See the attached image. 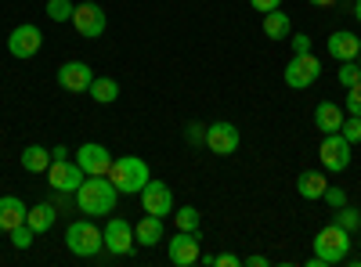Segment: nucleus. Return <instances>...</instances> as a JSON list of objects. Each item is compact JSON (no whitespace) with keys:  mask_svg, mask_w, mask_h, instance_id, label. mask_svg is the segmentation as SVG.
<instances>
[{"mask_svg":"<svg viewBox=\"0 0 361 267\" xmlns=\"http://www.w3.org/2000/svg\"><path fill=\"white\" fill-rule=\"evenodd\" d=\"M116 199H119V188L112 185L109 173L83 177V185L76 188V210L98 221V217H109L116 210Z\"/></svg>","mask_w":361,"mask_h":267,"instance_id":"f257e3e1","label":"nucleus"},{"mask_svg":"<svg viewBox=\"0 0 361 267\" xmlns=\"http://www.w3.org/2000/svg\"><path fill=\"white\" fill-rule=\"evenodd\" d=\"M112 185L119 188V195H141V188L152 181V173H148V163L141 156H119L112 159Z\"/></svg>","mask_w":361,"mask_h":267,"instance_id":"f03ea898","label":"nucleus"},{"mask_svg":"<svg viewBox=\"0 0 361 267\" xmlns=\"http://www.w3.org/2000/svg\"><path fill=\"white\" fill-rule=\"evenodd\" d=\"M354 246V235L343 231L340 224H325L318 235H314V256L329 267V263H343L347 253Z\"/></svg>","mask_w":361,"mask_h":267,"instance_id":"7ed1b4c3","label":"nucleus"},{"mask_svg":"<svg viewBox=\"0 0 361 267\" xmlns=\"http://www.w3.org/2000/svg\"><path fill=\"white\" fill-rule=\"evenodd\" d=\"M66 246L73 256H98L105 249V239H102V228L94 224V217H83V221H73L66 228Z\"/></svg>","mask_w":361,"mask_h":267,"instance_id":"20e7f679","label":"nucleus"},{"mask_svg":"<svg viewBox=\"0 0 361 267\" xmlns=\"http://www.w3.org/2000/svg\"><path fill=\"white\" fill-rule=\"evenodd\" d=\"M350 152L354 144L343 134H322V148H318V159L325 166V173H343L350 166Z\"/></svg>","mask_w":361,"mask_h":267,"instance_id":"39448f33","label":"nucleus"},{"mask_svg":"<svg viewBox=\"0 0 361 267\" xmlns=\"http://www.w3.org/2000/svg\"><path fill=\"white\" fill-rule=\"evenodd\" d=\"M202 256V235L199 231H177L166 242V260L173 267H192Z\"/></svg>","mask_w":361,"mask_h":267,"instance_id":"423d86ee","label":"nucleus"},{"mask_svg":"<svg viewBox=\"0 0 361 267\" xmlns=\"http://www.w3.org/2000/svg\"><path fill=\"white\" fill-rule=\"evenodd\" d=\"M318 76H322V62L314 54H293L282 73L286 87H293V91H307L311 83H318Z\"/></svg>","mask_w":361,"mask_h":267,"instance_id":"0eeeda50","label":"nucleus"},{"mask_svg":"<svg viewBox=\"0 0 361 267\" xmlns=\"http://www.w3.org/2000/svg\"><path fill=\"white\" fill-rule=\"evenodd\" d=\"M44 47V33L33 25V22H22L11 29V37H8V54L18 58V62H25V58H37V51Z\"/></svg>","mask_w":361,"mask_h":267,"instance_id":"6e6552de","label":"nucleus"},{"mask_svg":"<svg viewBox=\"0 0 361 267\" xmlns=\"http://www.w3.org/2000/svg\"><path fill=\"white\" fill-rule=\"evenodd\" d=\"M102 239H105V249L112 256H130L134 253V224L123 221V217H109V224L102 228Z\"/></svg>","mask_w":361,"mask_h":267,"instance_id":"1a4fd4ad","label":"nucleus"},{"mask_svg":"<svg viewBox=\"0 0 361 267\" xmlns=\"http://www.w3.org/2000/svg\"><path fill=\"white\" fill-rule=\"evenodd\" d=\"M83 170H80V163L76 159H54L51 166H47V185L54 188V192H69V195H76V188L83 185Z\"/></svg>","mask_w":361,"mask_h":267,"instance_id":"9d476101","label":"nucleus"},{"mask_svg":"<svg viewBox=\"0 0 361 267\" xmlns=\"http://www.w3.org/2000/svg\"><path fill=\"white\" fill-rule=\"evenodd\" d=\"M141 206H145V213H152V217H173V192L170 185L163 181H148L141 188Z\"/></svg>","mask_w":361,"mask_h":267,"instance_id":"9b49d317","label":"nucleus"},{"mask_svg":"<svg viewBox=\"0 0 361 267\" xmlns=\"http://www.w3.org/2000/svg\"><path fill=\"white\" fill-rule=\"evenodd\" d=\"M73 25H76V33H80L83 40H98V37L105 33L109 18H105V11H102L98 4H76V11H73Z\"/></svg>","mask_w":361,"mask_h":267,"instance_id":"f8f14e48","label":"nucleus"},{"mask_svg":"<svg viewBox=\"0 0 361 267\" xmlns=\"http://www.w3.org/2000/svg\"><path fill=\"white\" fill-rule=\"evenodd\" d=\"M90 83H94V69H90L87 62H66L58 66V87L69 94H87Z\"/></svg>","mask_w":361,"mask_h":267,"instance_id":"ddd939ff","label":"nucleus"},{"mask_svg":"<svg viewBox=\"0 0 361 267\" xmlns=\"http://www.w3.org/2000/svg\"><path fill=\"white\" fill-rule=\"evenodd\" d=\"M76 163L87 177H98V173H109L112 170V152L105 144H94V141H87L76 148Z\"/></svg>","mask_w":361,"mask_h":267,"instance_id":"4468645a","label":"nucleus"},{"mask_svg":"<svg viewBox=\"0 0 361 267\" xmlns=\"http://www.w3.org/2000/svg\"><path fill=\"white\" fill-rule=\"evenodd\" d=\"M206 148L214 156H235L238 152V127H231V123H209L206 127Z\"/></svg>","mask_w":361,"mask_h":267,"instance_id":"2eb2a0df","label":"nucleus"},{"mask_svg":"<svg viewBox=\"0 0 361 267\" xmlns=\"http://www.w3.org/2000/svg\"><path fill=\"white\" fill-rule=\"evenodd\" d=\"M163 239H166V224H163V217L145 213V217L134 224V242H137V246H145V249H156Z\"/></svg>","mask_w":361,"mask_h":267,"instance_id":"dca6fc26","label":"nucleus"},{"mask_svg":"<svg viewBox=\"0 0 361 267\" xmlns=\"http://www.w3.org/2000/svg\"><path fill=\"white\" fill-rule=\"evenodd\" d=\"M325 51H329V58H336V62H354L361 54V40L354 33H347V29H336V33L325 40Z\"/></svg>","mask_w":361,"mask_h":267,"instance_id":"f3484780","label":"nucleus"},{"mask_svg":"<svg viewBox=\"0 0 361 267\" xmlns=\"http://www.w3.org/2000/svg\"><path fill=\"white\" fill-rule=\"evenodd\" d=\"M25 213H29V206L18 199V195H0V231H11L18 224H25Z\"/></svg>","mask_w":361,"mask_h":267,"instance_id":"a211bd4d","label":"nucleus"},{"mask_svg":"<svg viewBox=\"0 0 361 267\" xmlns=\"http://www.w3.org/2000/svg\"><path fill=\"white\" fill-rule=\"evenodd\" d=\"M343 108L340 105H333V101H322L318 108H314V127L322 130V134H340V127H343Z\"/></svg>","mask_w":361,"mask_h":267,"instance_id":"6ab92c4d","label":"nucleus"},{"mask_svg":"<svg viewBox=\"0 0 361 267\" xmlns=\"http://www.w3.org/2000/svg\"><path fill=\"white\" fill-rule=\"evenodd\" d=\"M325 188H329V181H325L322 170H304V173L296 177V192H300V199H307V202L322 199Z\"/></svg>","mask_w":361,"mask_h":267,"instance_id":"aec40b11","label":"nucleus"},{"mask_svg":"<svg viewBox=\"0 0 361 267\" xmlns=\"http://www.w3.org/2000/svg\"><path fill=\"white\" fill-rule=\"evenodd\" d=\"M54 221H58V206L54 202H37V206H29V213H25V224L33 228L37 235L51 231Z\"/></svg>","mask_w":361,"mask_h":267,"instance_id":"412c9836","label":"nucleus"},{"mask_svg":"<svg viewBox=\"0 0 361 267\" xmlns=\"http://www.w3.org/2000/svg\"><path fill=\"white\" fill-rule=\"evenodd\" d=\"M264 37L267 40H289L293 37V22L286 11H267L264 15Z\"/></svg>","mask_w":361,"mask_h":267,"instance_id":"4be33fe9","label":"nucleus"},{"mask_svg":"<svg viewBox=\"0 0 361 267\" xmlns=\"http://www.w3.org/2000/svg\"><path fill=\"white\" fill-rule=\"evenodd\" d=\"M51 163H54V156L47 152V148H40V144L22 148V170H25V173H47Z\"/></svg>","mask_w":361,"mask_h":267,"instance_id":"5701e85b","label":"nucleus"},{"mask_svg":"<svg viewBox=\"0 0 361 267\" xmlns=\"http://www.w3.org/2000/svg\"><path fill=\"white\" fill-rule=\"evenodd\" d=\"M87 94L94 98L98 105H112V101L119 98V83H116L112 76H94V83H90Z\"/></svg>","mask_w":361,"mask_h":267,"instance_id":"b1692460","label":"nucleus"},{"mask_svg":"<svg viewBox=\"0 0 361 267\" xmlns=\"http://www.w3.org/2000/svg\"><path fill=\"white\" fill-rule=\"evenodd\" d=\"M173 224H177V231H199L202 217L195 206H180V210H173Z\"/></svg>","mask_w":361,"mask_h":267,"instance_id":"393cba45","label":"nucleus"},{"mask_svg":"<svg viewBox=\"0 0 361 267\" xmlns=\"http://www.w3.org/2000/svg\"><path fill=\"white\" fill-rule=\"evenodd\" d=\"M333 224H340L343 231L357 235V231H361V210H354V206H340L336 217H333Z\"/></svg>","mask_w":361,"mask_h":267,"instance_id":"a878e982","label":"nucleus"},{"mask_svg":"<svg viewBox=\"0 0 361 267\" xmlns=\"http://www.w3.org/2000/svg\"><path fill=\"white\" fill-rule=\"evenodd\" d=\"M47 18L51 22H73V11H76V4L73 0H47Z\"/></svg>","mask_w":361,"mask_h":267,"instance_id":"bb28decb","label":"nucleus"},{"mask_svg":"<svg viewBox=\"0 0 361 267\" xmlns=\"http://www.w3.org/2000/svg\"><path fill=\"white\" fill-rule=\"evenodd\" d=\"M8 239H11V246H15V249H29V246L37 242V231L29 228V224H18V228H11V231H8Z\"/></svg>","mask_w":361,"mask_h":267,"instance_id":"cd10ccee","label":"nucleus"},{"mask_svg":"<svg viewBox=\"0 0 361 267\" xmlns=\"http://www.w3.org/2000/svg\"><path fill=\"white\" fill-rule=\"evenodd\" d=\"M336 80H340V87L347 91V87L361 83V69H357L354 62H340V73H336Z\"/></svg>","mask_w":361,"mask_h":267,"instance_id":"c85d7f7f","label":"nucleus"},{"mask_svg":"<svg viewBox=\"0 0 361 267\" xmlns=\"http://www.w3.org/2000/svg\"><path fill=\"white\" fill-rule=\"evenodd\" d=\"M340 134L350 141V144H361V116H343V127Z\"/></svg>","mask_w":361,"mask_h":267,"instance_id":"c756f323","label":"nucleus"},{"mask_svg":"<svg viewBox=\"0 0 361 267\" xmlns=\"http://www.w3.org/2000/svg\"><path fill=\"white\" fill-rule=\"evenodd\" d=\"M347 116H361V83L347 87Z\"/></svg>","mask_w":361,"mask_h":267,"instance_id":"7c9ffc66","label":"nucleus"},{"mask_svg":"<svg viewBox=\"0 0 361 267\" xmlns=\"http://www.w3.org/2000/svg\"><path fill=\"white\" fill-rule=\"evenodd\" d=\"M322 199H325V206H333V210L347 206V192H343V188H333V185L325 188V195H322Z\"/></svg>","mask_w":361,"mask_h":267,"instance_id":"2f4dec72","label":"nucleus"},{"mask_svg":"<svg viewBox=\"0 0 361 267\" xmlns=\"http://www.w3.org/2000/svg\"><path fill=\"white\" fill-rule=\"evenodd\" d=\"M289 47H293V54H311V37L296 33V37H289Z\"/></svg>","mask_w":361,"mask_h":267,"instance_id":"473e14b6","label":"nucleus"},{"mask_svg":"<svg viewBox=\"0 0 361 267\" xmlns=\"http://www.w3.org/2000/svg\"><path fill=\"white\" fill-rule=\"evenodd\" d=\"M185 137H188L192 144H206V127H202V123H188Z\"/></svg>","mask_w":361,"mask_h":267,"instance_id":"72a5a7b5","label":"nucleus"},{"mask_svg":"<svg viewBox=\"0 0 361 267\" xmlns=\"http://www.w3.org/2000/svg\"><path fill=\"white\" fill-rule=\"evenodd\" d=\"M250 8L267 15V11H279V8H282V0H250Z\"/></svg>","mask_w":361,"mask_h":267,"instance_id":"f704fd0d","label":"nucleus"},{"mask_svg":"<svg viewBox=\"0 0 361 267\" xmlns=\"http://www.w3.org/2000/svg\"><path fill=\"white\" fill-rule=\"evenodd\" d=\"M217 267H243V260H238V253H221Z\"/></svg>","mask_w":361,"mask_h":267,"instance_id":"c9c22d12","label":"nucleus"},{"mask_svg":"<svg viewBox=\"0 0 361 267\" xmlns=\"http://www.w3.org/2000/svg\"><path fill=\"white\" fill-rule=\"evenodd\" d=\"M243 263H250V267H267V256H264V253H253V256H246Z\"/></svg>","mask_w":361,"mask_h":267,"instance_id":"e433bc0d","label":"nucleus"},{"mask_svg":"<svg viewBox=\"0 0 361 267\" xmlns=\"http://www.w3.org/2000/svg\"><path fill=\"white\" fill-rule=\"evenodd\" d=\"M51 156H54V159H69V148L58 144V148H51Z\"/></svg>","mask_w":361,"mask_h":267,"instance_id":"4c0bfd02","label":"nucleus"},{"mask_svg":"<svg viewBox=\"0 0 361 267\" xmlns=\"http://www.w3.org/2000/svg\"><path fill=\"white\" fill-rule=\"evenodd\" d=\"M311 4H314V8H333L336 0H311Z\"/></svg>","mask_w":361,"mask_h":267,"instance_id":"58836bf2","label":"nucleus"},{"mask_svg":"<svg viewBox=\"0 0 361 267\" xmlns=\"http://www.w3.org/2000/svg\"><path fill=\"white\" fill-rule=\"evenodd\" d=\"M354 18L361 22V0H354Z\"/></svg>","mask_w":361,"mask_h":267,"instance_id":"ea45409f","label":"nucleus"},{"mask_svg":"<svg viewBox=\"0 0 361 267\" xmlns=\"http://www.w3.org/2000/svg\"><path fill=\"white\" fill-rule=\"evenodd\" d=\"M354 66H357V69H361V54H357V58H354Z\"/></svg>","mask_w":361,"mask_h":267,"instance_id":"a19ab883","label":"nucleus"},{"mask_svg":"<svg viewBox=\"0 0 361 267\" xmlns=\"http://www.w3.org/2000/svg\"><path fill=\"white\" fill-rule=\"evenodd\" d=\"M357 246H361V242H357Z\"/></svg>","mask_w":361,"mask_h":267,"instance_id":"79ce46f5","label":"nucleus"}]
</instances>
